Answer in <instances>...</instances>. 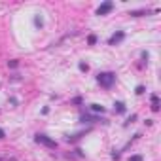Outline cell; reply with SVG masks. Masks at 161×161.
<instances>
[{"label": "cell", "mask_w": 161, "mask_h": 161, "mask_svg": "<svg viewBox=\"0 0 161 161\" xmlns=\"http://www.w3.org/2000/svg\"><path fill=\"white\" fill-rule=\"evenodd\" d=\"M97 82H99L101 87L110 89L114 85V82H116V74H114V72H101V74H97Z\"/></svg>", "instance_id": "6da1fadb"}, {"label": "cell", "mask_w": 161, "mask_h": 161, "mask_svg": "<svg viewBox=\"0 0 161 161\" xmlns=\"http://www.w3.org/2000/svg\"><path fill=\"white\" fill-rule=\"evenodd\" d=\"M34 140L38 144H44V146H48V148H57V142L55 140H51L49 137H46V135H36Z\"/></svg>", "instance_id": "7a4b0ae2"}, {"label": "cell", "mask_w": 161, "mask_h": 161, "mask_svg": "<svg viewBox=\"0 0 161 161\" xmlns=\"http://www.w3.org/2000/svg\"><path fill=\"white\" fill-rule=\"evenodd\" d=\"M114 10V2H110V0H108V2H102L101 6L97 8V15H106V13H110Z\"/></svg>", "instance_id": "3957f363"}, {"label": "cell", "mask_w": 161, "mask_h": 161, "mask_svg": "<svg viewBox=\"0 0 161 161\" xmlns=\"http://www.w3.org/2000/svg\"><path fill=\"white\" fill-rule=\"evenodd\" d=\"M123 38H125V32H123V30H118V32H114V34L110 36V38H108V44H110V46H114V44H119Z\"/></svg>", "instance_id": "277c9868"}, {"label": "cell", "mask_w": 161, "mask_h": 161, "mask_svg": "<svg viewBox=\"0 0 161 161\" xmlns=\"http://www.w3.org/2000/svg\"><path fill=\"white\" fill-rule=\"evenodd\" d=\"M152 110L154 112L159 110V97L157 95H152Z\"/></svg>", "instance_id": "5b68a950"}, {"label": "cell", "mask_w": 161, "mask_h": 161, "mask_svg": "<svg viewBox=\"0 0 161 161\" xmlns=\"http://www.w3.org/2000/svg\"><path fill=\"white\" fill-rule=\"evenodd\" d=\"M114 110H116L118 114H123V112H125V104H123V102H116V104H114Z\"/></svg>", "instance_id": "8992f818"}, {"label": "cell", "mask_w": 161, "mask_h": 161, "mask_svg": "<svg viewBox=\"0 0 161 161\" xmlns=\"http://www.w3.org/2000/svg\"><path fill=\"white\" fill-rule=\"evenodd\" d=\"M80 119H82L84 123H93V121H97L99 118H95V116H85V114H84V116H82Z\"/></svg>", "instance_id": "52a82bcc"}, {"label": "cell", "mask_w": 161, "mask_h": 161, "mask_svg": "<svg viewBox=\"0 0 161 161\" xmlns=\"http://www.w3.org/2000/svg\"><path fill=\"white\" fill-rule=\"evenodd\" d=\"M91 112H104V106H101V104H91Z\"/></svg>", "instance_id": "ba28073f"}, {"label": "cell", "mask_w": 161, "mask_h": 161, "mask_svg": "<svg viewBox=\"0 0 161 161\" xmlns=\"http://www.w3.org/2000/svg\"><path fill=\"white\" fill-rule=\"evenodd\" d=\"M34 25H36L38 29H42V27H44V21H42L40 17H34Z\"/></svg>", "instance_id": "9c48e42d"}, {"label": "cell", "mask_w": 161, "mask_h": 161, "mask_svg": "<svg viewBox=\"0 0 161 161\" xmlns=\"http://www.w3.org/2000/svg\"><path fill=\"white\" fill-rule=\"evenodd\" d=\"M87 42H89V44L93 46V44L97 42V36H95V34H89V38H87Z\"/></svg>", "instance_id": "30bf717a"}, {"label": "cell", "mask_w": 161, "mask_h": 161, "mask_svg": "<svg viewBox=\"0 0 161 161\" xmlns=\"http://www.w3.org/2000/svg\"><path fill=\"white\" fill-rule=\"evenodd\" d=\"M78 66H80V70H82V72H87V70H89V66H87L85 63H80Z\"/></svg>", "instance_id": "8fae6325"}, {"label": "cell", "mask_w": 161, "mask_h": 161, "mask_svg": "<svg viewBox=\"0 0 161 161\" xmlns=\"http://www.w3.org/2000/svg\"><path fill=\"white\" fill-rule=\"evenodd\" d=\"M19 63H17V61H15V59H12V61H10V63H8V66H10V68H15V66H17Z\"/></svg>", "instance_id": "7c38bea8"}, {"label": "cell", "mask_w": 161, "mask_h": 161, "mask_svg": "<svg viewBox=\"0 0 161 161\" xmlns=\"http://www.w3.org/2000/svg\"><path fill=\"white\" fill-rule=\"evenodd\" d=\"M129 161H142V155H131Z\"/></svg>", "instance_id": "4fadbf2b"}, {"label": "cell", "mask_w": 161, "mask_h": 161, "mask_svg": "<svg viewBox=\"0 0 161 161\" xmlns=\"http://www.w3.org/2000/svg\"><path fill=\"white\" fill-rule=\"evenodd\" d=\"M129 15H133V17H140V15H144V12H140V10H138V12H131Z\"/></svg>", "instance_id": "5bb4252c"}, {"label": "cell", "mask_w": 161, "mask_h": 161, "mask_svg": "<svg viewBox=\"0 0 161 161\" xmlns=\"http://www.w3.org/2000/svg\"><path fill=\"white\" fill-rule=\"evenodd\" d=\"M135 93H137V95H142V93H144V87H142V85H138V87H137V91H135Z\"/></svg>", "instance_id": "9a60e30c"}, {"label": "cell", "mask_w": 161, "mask_h": 161, "mask_svg": "<svg viewBox=\"0 0 161 161\" xmlns=\"http://www.w3.org/2000/svg\"><path fill=\"white\" fill-rule=\"evenodd\" d=\"M72 102H74V104H82V97H76V99H74V101H72Z\"/></svg>", "instance_id": "2e32d148"}, {"label": "cell", "mask_w": 161, "mask_h": 161, "mask_svg": "<svg viewBox=\"0 0 161 161\" xmlns=\"http://www.w3.org/2000/svg\"><path fill=\"white\" fill-rule=\"evenodd\" d=\"M6 137V133H4V129H0V138H4Z\"/></svg>", "instance_id": "e0dca14e"}]
</instances>
